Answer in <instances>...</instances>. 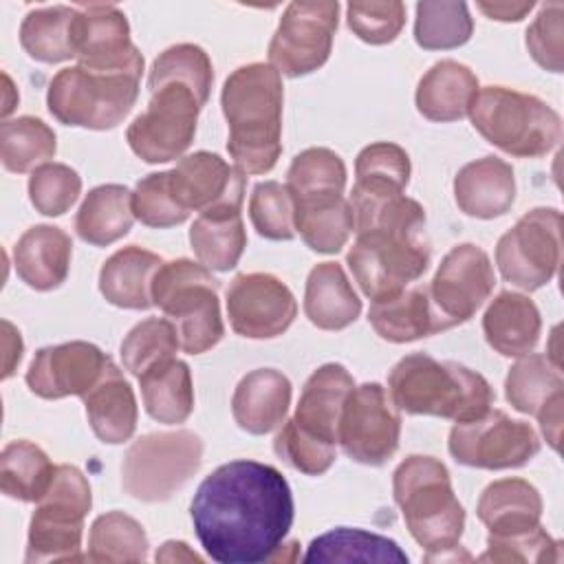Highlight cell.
Here are the masks:
<instances>
[{
  "mask_svg": "<svg viewBox=\"0 0 564 564\" xmlns=\"http://www.w3.org/2000/svg\"><path fill=\"white\" fill-rule=\"evenodd\" d=\"M189 516L214 562H273L293 524V496L273 465L229 460L198 485Z\"/></svg>",
  "mask_w": 564,
  "mask_h": 564,
  "instance_id": "6da1fadb",
  "label": "cell"
},
{
  "mask_svg": "<svg viewBox=\"0 0 564 564\" xmlns=\"http://www.w3.org/2000/svg\"><path fill=\"white\" fill-rule=\"evenodd\" d=\"M355 242L346 264L366 297H392L430 267L425 209L403 192L352 187Z\"/></svg>",
  "mask_w": 564,
  "mask_h": 564,
  "instance_id": "7a4b0ae2",
  "label": "cell"
},
{
  "mask_svg": "<svg viewBox=\"0 0 564 564\" xmlns=\"http://www.w3.org/2000/svg\"><path fill=\"white\" fill-rule=\"evenodd\" d=\"M282 75L264 62L236 68L223 84L227 150L234 167L247 174L271 172L282 154Z\"/></svg>",
  "mask_w": 564,
  "mask_h": 564,
  "instance_id": "3957f363",
  "label": "cell"
},
{
  "mask_svg": "<svg viewBox=\"0 0 564 564\" xmlns=\"http://www.w3.org/2000/svg\"><path fill=\"white\" fill-rule=\"evenodd\" d=\"M355 390L341 364L319 366L304 383L295 414L273 438L275 454L306 476H322L337 458L339 419Z\"/></svg>",
  "mask_w": 564,
  "mask_h": 564,
  "instance_id": "277c9868",
  "label": "cell"
},
{
  "mask_svg": "<svg viewBox=\"0 0 564 564\" xmlns=\"http://www.w3.org/2000/svg\"><path fill=\"white\" fill-rule=\"evenodd\" d=\"M388 394L399 412L441 416L454 423L485 414L496 394L489 381L456 361H438L412 352L397 361L388 377Z\"/></svg>",
  "mask_w": 564,
  "mask_h": 564,
  "instance_id": "5b68a950",
  "label": "cell"
},
{
  "mask_svg": "<svg viewBox=\"0 0 564 564\" xmlns=\"http://www.w3.org/2000/svg\"><path fill=\"white\" fill-rule=\"evenodd\" d=\"M392 494L410 535L427 551L425 557L458 546L465 509L438 458L412 454L399 463L392 474Z\"/></svg>",
  "mask_w": 564,
  "mask_h": 564,
  "instance_id": "8992f818",
  "label": "cell"
},
{
  "mask_svg": "<svg viewBox=\"0 0 564 564\" xmlns=\"http://www.w3.org/2000/svg\"><path fill=\"white\" fill-rule=\"evenodd\" d=\"M143 66L95 70L79 64L57 70L46 90L48 112L64 126L112 130L139 97Z\"/></svg>",
  "mask_w": 564,
  "mask_h": 564,
  "instance_id": "52a82bcc",
  "label": "cell"
},
{
  "mask_svg": "<svg viewBox=\"0 0 564 564\" xmlns=\"http://www.w3.org/2000/svg\"><path fill=\"white\" fill-rule=\"evenodd\" d=\"M467 115L491 145L520 159L549 154L562 137V119L546 101L505 86L478 88Z\"/></svg>",
  "mask_w": 564,
  "mask_h": 564,
  "instance_id": "ba28073f",
  "label": "cell"
},
{
  "mask_svg": "<svg viewBox=\"0 0 564 564\" xmlns=\"http://www.w3.org/2000/svg\"><path fill=\"white\" fill-rule=\"evenodd\" d=\"M218 286L207 267L187 258L163 262L154 273L152 304L176 326L181 348L187 355L214 348L225 335Z\"/></svg>",
  "mask_w": 564,
  "mask_h": 564,
  "instance_id": "9c48e42d",
  "label": "cell"
},
{
  "mask_svg": "<svg viewBox=\"0 0 564 564\" xmlns=\"http://www.w3.org/2000/svg\"><path fill=\"white\" fill-rule=\"evenodd\" d=\"M93 507L90 485L75 465H57L29 522L24 562L82 560L84 518Z\"/></svg>",
  "mask_w": 564,
  "mask_h": 564,
  "instance_id": "30bf717a",
  "label": "cell"
},
{
  "mask_svg": "<svg viewBox=\"0 0 564 564\" xmlns=\"http://www.w3.org/2000/svg\"><path fill=\"white\" fill-rule=\"evenodd\" d=\"M203 463V441L192 430L152 432L137 438L121 463V487L143 502L167 500Z\"/></svg>",
  "mask_w": 564,
  "mask_h": 564,
  "instance_id": "8fae6325",
  "label": "cell"
},
{
  "mask_svg": "<svg viewBox=\"0 0 564 564\" xmlns=\"http://www.w3.org/2000/svg\"><path fill=\"white\" fill-rule=\"evenodd\" d=\"M200 108L187 84L165 82L152 88L148 108L126 130L130 150L145 163L181 159L194 141Z\"/></svg>",
  "mask_w": 564,
  "mask_h": 564,
  "instance_id": "7c38bea8",
  "label": "cell"
},
{
  "mask_svg": "<svg viewBox=\"0 0 564 564\" xmlns=\"http://www.w3.org/2000/svg\"><path fill=\"white\" fill-rule=\"evenodd\" d=\"M562 214L555 207L527 212L496 245L500 275L522 291L549 284L560 267Z\"/></svg>",
  "mask_w": 564,
  "mask_h": 564,
  "instance_id": "4fadbf2b",
  "label": "cell"
},
{
  "mask_svg": "<svg viewBox=\"0 0 564 564\" xmlns=\"http://www.w3.org/2000/svg\"><path fill=\"white\" fill-rule=\"evenodd\" d=\"M447 447L454 460L467 467L516 469L540 452V438L529 423L489 408L476 419L454 423Z\"/></svg>",
  "mask_w": 564,
  "mask_h": 564,
  "instance_id": "5bb4252c",
  "label": "cell"
},
{
  "mask_svg": "<svg viewBox=\"0 0 564 564\" xmlns=\"http://www.w3.org/2000/svg\"><path fill=\"white\" fill-rule=\"evenodd\" d=\"M339 22V2H291L269 42L271 66L286 77L322 68L330 55Z\"/></svg>",
  "mask_w": 564,
  "mask_h": 564,
  "instance_id": "9a60e30c",
  "label": "cell"
},
{
  "mask_svg": "<svg viewBox=\"0 0 564 564\" xmlns=\"http://www.w3.org/2000/svg\"><path fill=\"white\" fill-rule=\"evenodd\" d=\"M399 436L401 416L388 390L377 381L355 386L339 419L344 454L355 463L381 467L394 456Z\"/></svg>",
  "mask_w": 564,
  "mask_h": 564,
  "instance_id": "2e32d148",
  "label": "cell"
},
{
  "mask_svg": "<svg viewBox=\"0 0 564 564\" xmlns=\"http://www.w3.org/2000/svg\"><path fill=\"white\" fill-rule=\"evenodd\" d=\"M494 286L496 273L489 256L480 247L471 242L452 247L427 286L438 330H447L474 317Z\"/></svg>",
  "mask_w": 564,
  "mask_h": 564,
  "instance_id": "e0dca14e",
  "label": "cell"
},
{
  "mask_svg": "<svg viewBox=\"0 0 564 564\" xmlns=\"http://www.w3.org/2000/svg\"><path fill=\"white\" fill-rule=\"evenodd\" d=\"M297 315L291 289L271 273H240L227 289V317L240 337L273 339Z\"/></svg>",
  "mask_w": 564,
  "mask_h": 564,
  "instance_id": "ac0fdd59",
  "label": "cell"
},
{
  "mask_svg": "<svg viewBox=\"0 0 564 564\" xmlns=\"http://www.w3.org/2000/svg\"><path fill=\"white\" fill-rule=\"evenodd\" d=\"M245 174L214 152L198 150L181 156L167 170V185L174 203L185 212L240 209L245 198Z\"/></svg>",
  "mask_w": 564,
  "mask_h": 564,
  "instance_id": "d6986e66",
  "label": "cell"
},
{
  "mask_svg": "<svg viewBox=\"0 0 564 564\" xmlns=\"http://www.w3.org/2000/svg\"><path fill=\"white\" fill-rule=\"evenodd\" d=\"M112 359L90 341H66L40 348L26 370L33 394L55 401L84 397L108 370Z\"/></svg>",
  "mask_w": 564,
  "mask_h": 564,
  "instance_id": "ffe728a7",
  "label": "cell"
},
{
  "mask_svg": "<svg viewBox=\"0 0 564 564\" xmlns=\"http://www.w3.org/2000/svg\"><path fill=\"white\" fill-rule=\"evenodd\" d=\"M75 59L84 68L117 70L143 66V55L130 40L126 13L115 4H82L73 22Z\"/></svg>",
  "mask_w": 564,
  "mask_h": 564,
  "instance_id": "44dd1931",
  "label": "cell"
},
{
  "mask_svg": "<svg viewBox=\"0 0 564 564\" xmlns=\"http://www.w3.org/2000/svg\"><path fill=\"white\" fill-rule=\"evenodd\" d=\"M291 405V381L275 368L247 372L231 397V414L240 430L249 434H269L278 430Z\"/></svg>",
  "mask_w": 564,
  "mask_h": 564,
  "instance_id": "7402d4cb",
  "label": "cell"
},
{
  "mask_svg": "<svg viewBox=\"0 0 564 564\" xmlns=\"http://www.w3.org/2000/svg\"><path fill=\"white\" fill-rule=\"evenodd\" d=\"M454 198L471 218H498L516 200L513 167L498 156H482L463 165L454 176Z\"/></svg>",
  "mask_w": 564,
  "mask_h": 564,
  "instance_id": "603a6c76",
  "label": "cell"
},
{
  "mask_svg": "<svg viewBox=\"0 0 564 564\" xmlns=\"http://www.w3.org/2000/svg\"><path fill=\"white\" fill-rule=\"evenodd\" d=\"M70 236L55 225H33L13 247L18 278L35 291L57 289L70 269Z\"/></svg>",
  "mask_w": 564,
  "mask_h": 564,
  "instance_id": "cb8c5ba5",
  "label": "cell"
},
{
  "mask_svg": "<svg viewBox=\"0 0 564 564\" xmlns=\"http://www.w3.org/2000/svg\"><path fill=\"white\" fill-rule=\"evenodd\" d=\"M90 430L101 443L119 445L137 430V399L132 386L112 361L104 377L82 397Z\"/></svg>",
  "mask_w": 564,
  "mask_h": 564,
  "instance_id": "d4e9b609",
  "label": "cell"
},
{
  "mask_svg": "<svg viewBox=\"0 0 564 564\" xmlns=\"http://www.w3.org/2000/svg\"><path fill=\"white\" fill-rule=\"evenodd\" d=\"M487 344L502 357L529 355L540 339L542 319L533 300L516 291L498 293L482 315Z\"/></svg>",
  "mask_w": 564,
  "mask_h": 564,
  "instance_id": "484cf974",
  "label": "cell"
},
{
  "mask_svg": "<svg viewBox=\"0 0 564 564\" xmlns=\"http://www.w3.org/2000/svg\"><path fill=\"white\" fill-rule=\"evenodd\" d=\"M478 88V77L469 66L456 59H441L419 79L416 110L430 121H458L467 117Z\"/></svg>",
  "mask_w": 564,
  "mask_h": 564,
  "instance_id": "4316f807",
  "label": "cell"
},
{
  "mask_svg": "<svg viewBox=\"0 0 564 564\" xmlns=\"http://www.w3.org/2000/svg\"><path fill=\"white\" fill-rule=\"evenodd\" d=\"M163 260L137 245L115 251L99 271V291L108 304L145 311L152 306V280Z\"/></svg>",
  "mask_w": 564,
  "mask_h": 564,
  "instance_id": "83f0119b",
  "label": "cell"
},
{
  "mask_svg": "<svg viewBox=\"0 0 564 564\" xmlns=\"http://www.w3.org/2000/svg\"><path fill=\"white\" fill-rule=\"evenodd\" d=\"M304 313L322 330H341L359 317L361 300L341 264L319 262L311 269L304 289Z\"/></svg>",
  "mask_w": 564,
  "mask_h": 564,
  "instance_id": "f1b7e54d",
  "label": "cell"
},
{
  "mask_svg": "<svg viewBox=\"0 0 564 564\" xmlns=\"http://www.w3.org/2000/svg\"><path fill=\"white\" fill-rule=\"evenodd\" d=\"M476 513L489 529V535H513L540 524L542 498L531 482L502 478L485 487Z\"/></svg>",
  "mask_w": 564,
  "mask_h": 564,
  "instance_id": "f546056e",
  "label": "cell"
},
{
  "mask_svg": "<svg viewBox=\"0 0 564 564\" xmlns=\"http://www.w3.org/2000/svg\"><path fill=\"white\" fill-rule=\"evenodd\" d=\"M293 218L295 231H300L306 247L317 253L341 251L355 231V214L344 194L293 198Z\"/></svg>",
  "mask_w": 564,
  "mask_h": 564,
  "instance_id": "4dcf8cb0",
  "label": "cell"
},
{
  "mask_svg": "<svg viewBox=\"0 0 564 564\" xmlns=\"http://www.w3.org/2000/svg\"><path fill=\"white\" fill-rule=\"evenodd\" d=\"M368 322L381 339L392 344H405L441 333L427 286H414L392 297L375 300L368 308Z\"/></svg>",
  "mask_w": 564,
  "mask_h": 564,
  "instance_id": "1f68e13d",
  "label": "cell"
},
{
  "mask_svg": "<svg viewBox=\"0 0 564 564\" xmlns=\"http://www.w3.org/2000/svg\"><path fill=\"white\" fill-rule=\"evenodd\" d=\"M132 223V192L126 185L108 183L86 194L75 216V231L88 245L108 247L123 238Z\"/></svg>",
  "mask_w": 564,
  "mask_h": 564,
  "instance_id": "d6a6232c",
  "label": "cell"
},
{
  "mask_svg": "<svg viewBox=\"0 0 564 564\" xmlns=\"http://www.w3.org/2000/svg\"><path fill=\"white\" fill-rule=\"evenodd\" d=\"M145 412L165 425L187 421L194 410V383L189 366L176 357L159 361L139 377Z\"/></svg>",
  "mask_w": 564,
  "mask_h": 564,
  "instance_id": "836d02e7",
  "label": "cell"
},
{
  "mask_svg": "<svg viewBox=\"0 0 564 564\" xmlns=\"http://www.w3.org/2000/svg\"><path fill=\"white\" fill-rule=\"evenodd\" d=\"M189 245L198 262L209 271L234 269L247 247L240 209L198 214L189 227Z\"/></svg>",
  "mask_w": 564,
  "mask_h": 564,
  "instance_id": "e575fe53",
  "label": "cell"
},
{
  "mask_svg": "<svg viewBox=\"0 0 564 564\" xmlns=\"http://www.w3.org/2000/svg\"><path fill=\"white\" fill-rule=\"evenodd\" d=\"M77 7L53 4L33 9L20 24V44L29 57L57 64L75 57L73 22Z\"/></svg>",
  "mask_w": 564,
  "mask_h": 564,
  "instance_id": "d590c367",
  "label": "cell"
},
{
  "mask_svg": "<svg viewBox=\"0 0 564 564\" xmlns=\"http://www.w3.org/2000/svg\"><path fill=\"white\" fill-rule=\"evenodd\" d=\"M304 562H408V555L386 535L337 527L308 544Z\"/></svg>",
  "mask_w": 564,
  "mask_h": 564,
  "instance_id": "8d00e7d4",
  "label": "cell"
},
{
  "mask_svg": "<svg viewBox=\"0 0 564 564\" xmlns=\"http://www.w3.org/2000/svg\"><path fill=\"white\" fill-rule=\"evenodd\" d=\"M557 394H564V377L551 357L529 352L509 368L505 397L513 410L535 416Z\"/></svg>",
  "mask_w": 564,
  "mask_h": 564,
  "instance_id": "74e56055",
  "label": "cell"
},
{
  "mask_svg": "<svg viewBox=\"0 0 564 564\" xmlns=\"http://www.w3.org/2000/svg\"><path fill=\"white\" fill-rule=\"evenodd\" d=\"M55 467L31 441H11L0 454V489L22 502H37L51 485Z\"/></svg>",
  "mask_w": 564,
  "mask_h": 564,
  "instance_id": "f35d334b",
  "label": "cell"
},
{
  "mask_svg": "<svg viewBox=\"0 0 564 564\" xmlns=\"http://www.w3.org/2000/svg\"><path fill=\"white\" fill-rule=\"evenodd\" d=\"M55 152H57L55 132L42 119L24 115V117L2 121L0 159L4 170L15 174L31 172L44 165L48 159H53Z\"/></svg>",
  "mask_w": 564,
  "mask_h": 564,
  "instance_id": "ab89813d",
  "label": "cell"
},
{
  "mask_svg": "<svg viewBox=\"0 0 564 564\" xmlns=\"http://www.w3.org/2000/svg\"><path fill=\"white\" fill-rule=\"evenodd\" d=\"M148 535L143 527L123 511H108L95 518L88 533V562H145Z\"/></svg>",
  "mask_w": 564,
  "mask_h": 564,
  "instance_id": "60d3db41",
  "label": "cell"
},
{
  "mask_svg": "<svg viewBox=\"0 0 564 564\" xmlns=\"http://www.w3.org/2000/svg\"><path fill=\"white\" fill-rule=\"evenodd\" d=\"M474 33V20L465 2H419L414 40L425 51L463 46Z\"/></svg>",
  "mask_w": 564,
  "mask_h": 564,
  "instance_id": "b9f144b4",
  "label": "cell"
},
{
  "mask_svg": "<svg viewBox=\"0 0 564 564\" xmlns=\"http://www.w3.org/2000/svg\"><path fill=\"white\" fill-rule=\"evenodd\" d=\"M165 82L187 84L196 93L200 106H205L212 93V82H214V68H212L209 55L196 44H174L165 48L150 68L148 90Z\"/></svg>",
  "mask_w": 564,
  "mask_h": 564,
  "instance_id": "7bdbcfd3",
  "label": "cell"
},
{
  "mask_svg": "<svg viewBox=\"0 0 564 564\" xmlns=\"http://www.w3.org/2000/svg\"><path fill=\"white\" fill-rule=\"evenodd\" d=\"M346 165L341 156L328 148H306L286 172V189L293 198L344 194Z\"/></svg>",
  "mask_w": 564,
  "mask_h": 564,
  "instance_id": "ee69618b",
  "label": "cell"
},
{
  "mask_svg": "<svg viewBox=\"0 0 564 564\" xmlns=\"http://www.w3.org/2000/svg\"><path fill=\"white\" fill-rule=\"evenodd\" d=\"M181 348L176 326L167 317H148L139 322L121 341V359L130 375L137 379Z\"/></svg>",
  "mask_w": 564,
  "mask_h": 564,
  "instance_id": "f6af8a7d",
  "label": "cell"
},
{
  "mask_svg": "<svg viewBox=\"0 0 564 564\" xmlns=\"http://www.w3.org/2000/svg\"><path fill=\"white\" fill-rule=\"evenodd\" d=\"M408 152L390 141L366 145L355 161V187L375 192H403L410 181Z\"/></svg>",
  "mask_w": 564,
  "mask_h": 564,
  "instance_id": "bcb514c9",
  "label": "cell"
},
{
  "mask_svg": "<svg viewBox=\"0 0 564 564\" xmlns=\"http://www.w3.org/2000/svg\"><path fill=\"white\" fill-rule=\"evenodd\" d=\"M249 218L253 229L269 240H293L295 218L293 198L286 185L278 181H260L249 198Z\"/></svg>",
  "mask_w": 564,
  "mask_h": 564,
  "instance_id": "7dc6e473",
  "label": "cell"
},
{
  "mask_svg": "<svg viewBox=\"0 0 564 564\" xmlns=\"http://www.w3.org/2000/svg\"><path fill=\"white\" fill-rule=\"evenodd\" d=\"M82 192V176L66 163H44L29 176V198L44 216L66 214Z\"/></svg>",
  "mask_w": 564,
  "mask_h": 564,
  "instance_id": "c3c4849f",
  "label": "cell"
},
{
  "mask_svg": "<svg viewBox=\"0 0 564 564\" xmlns=\"http://www.w3.org/2000/svg\"><path fill=\"white\" fill-rule=\"evenodd\" d=\"M348 29L366 44H390L405 24V4L390 2H350L346 7Z\"/></svg>",
  "mask_w": 564,
  "mask_h": 564,
  "instance_id": "681fc988",
  "label": "cell"
},
{
  "mask_svg": "<svg viewBox=\"0 0 564 564\" xmlns=\"http://www.w3.org/2000/svg\"><path fill=\"white\" fill-rule=\"evenodd\" d=\"M132 214L137 220L154 229L181 225L189 216L174 203L167 185V172H152L137 183L132 192Z\"/></svg>",
  "mask_w": 564,
  "mask_h": 564,
  "instance_id": "f907efd6",
  "label": "cell"
},
{
  "mask_svg": "<svg viewBox=\"0 0 564 564\" xmlns=\"http://www.w3.org/2000/svg\"><path fill=\"white\" fill-rule=\"evenodd\" d=\"M482 562H557L560 542L553 540L542 524L513 533V535H487V553Z\"/></svg>",
  "mask_w": 564,
  "mask_h": 564,
  "instance_id": "816d5d0a",
  "label": "cell"
},
{
  "mask_svg": "<svg viewBox=\"0 0 564 564\" xmlns=\"http://www.w3.org/2000/svg\"><path fill=\"white\" fill-rule=\"evenodd\" d=\"M562 18L564 4L546 2L527 29V48L531 57L551 73L562 70Z\"/></svg>",
  "mask_w": 564,
  "mask_h": 564,
  "instance_id": "f5cc1de1",
  "label": "cell"
},
{
  "mask_svg": "<svg viewBox=\"0 0 564 564\" xmlns=\"http://www.w3.org/2000/svg\"><path fill=\"white\" fill-rule=\"evenodd\" d=\"M562 403H564V394H557L555 399H551L535 416L540 421L542 434L549 441V445L553 449L560 447V432H562Z\"/></svg>",
  "mask_w": 564,
  "mask_h": 564,
  "instance_id": "db71d44e",
  "label": "cell"
},
{
  "mask_svg": "<svg viewBox=\"0 0 564 564\" xmlns=\"http://www.w3.org/2000/svg\"><path fill=\"white\" fill-rule=\"evenodd\" d=\"M478 9L489 20L518 22L533 9V2H478Z\"/></svg>",
  "mask_w": 564,
  "mask_h": 564,
  "instance_id": "11a10c76",
  "label": "cell"
},
{
  "mask_svg": "<svg viewBox=\"0 0 564 564\" xmlns=\"http://www.w3.org/2000/svg\"><path fill=\"white\" fill-rule=\"evenodd\" d=\"M2 328H4V372H2V379H9L15 370V366L22 359V339H20V333L13 328L11 322L4 319Z\"/></svg>",
  "mask_w": 564,
  "mask_h": 564,
  "instance_id": "9f6ffc18",
  "label": "cell"
},
{
  "mask_svg": "<svg viewBox=\"0 0 564 564\" xmlns=\"http://www.w3.org/2000/svg\"><path fill=\"white\" fill-rule=\"evenodd\" d=\"M178 560H189V562H200V557L196 553H192L187 549L185 542H165L161 546V551H156V562H178Z\"/></svg>",
  "mask_w": 564,
  "mask_h": 564,
  "instance_id": "6f0895ef",
  "label": "cell"
}]
</instances>
